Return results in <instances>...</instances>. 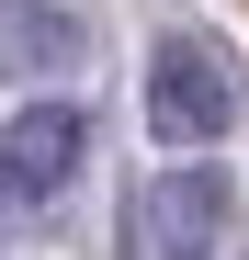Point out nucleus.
Masks as SVG:
<instances>
[{
    "label": "nucleus",
    "mask_w": 249,
    "mask_h": 260,
    "mask_svg": "<svg viewBox=\"0 0 249 260\" xmlns=\"http://www.w3.org/2000/svg\"><path fill=\"white\" fill-rule=\"evenodd\" d=\"M68 68H79L68 0H0V79H68Z\"/></svg>",
    "instance_id": "obj_4"
},
{
    "label": "nucleus",
    "mask_w": 249,
    "mask_h": 260,
    "mask_svg": "<svg viewBox=\"0 0 249 260\" xmlns=\"http://www.w3.org/2000/svg\"><path fill=\"white\" fill-rule=\"evenodd\" d=\"M227 238V181L215 170H159L136 192V260H215Z\"/></svg>",
    "instance_id": "obj_2"
},
{
    "label": "nucleus",
    "mask_w": 249,
    "mask_h": 260,
    "mask_svg": "<svg viewBox=\"0 0 249 260\" xmlns=\"http://www.w3.org/2000/svg\"><path fill=\"white\" fill-rule=\"evenodd\" d=\"M79 158H91L79 102H23V113H12V136H0V181H12V204H57Z\"/></svg>",
    "instance_id": "obj_3"
},
{
    "label": "nucleus",
    "mask_w": 249,
    "mask_h": 260,
    "mask_svg": "<svg viewBox=\"0 0 249 260\" xmlns=\"http://www.w3.org/2000/svg\"><path fill=\"white\" fill-rule=\"evenodd\" d=\"M147 124L170 147H204V136H227L238 124V79L215 46H193V34H170V46L147 57Z\"/></svg>",
    "instance_id": "obj_1"
}]
</instances>
